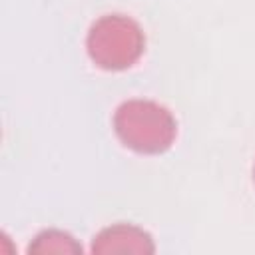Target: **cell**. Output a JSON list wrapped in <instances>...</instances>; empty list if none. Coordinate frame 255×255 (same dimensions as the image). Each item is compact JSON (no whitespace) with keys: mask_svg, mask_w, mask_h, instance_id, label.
Segmentation results:
<instances>
[{"mask_svg":"<svg viewBox=\"0 0 255 255\" xmlns=\"http://www.w3.org/2000/svg\"><path fill=\"white\" fill-rule=\"evenodd\" d=\"M114 129L122 143L139 153L165 151L177 133L175 118L157 102L133 98L118 106Z\"/></svg>","mask_w":255,"mask_h":255,"instance_id":"6da1fadb","label":"cell"},{"mask_svg":"<svg viewBox=\"0 0 255 255\" xmlns=\"http://www.w3.org/2000/svg\"><path fill=\"white\" fill-rule=\"evenodd\" d=\"M145 38L135 20L124 14L98 18L86 40L92 62L104 70H126L143 54Z\"/></svg>","mask_w":255,"mask_h":255,"instance_id":"7a4b0ae2","label":"cell"},{"mask_svg":"<svg viewBox=\"0 0 255 255\" xmlns=\"http://www.w3.org/2000/svg\"><path fill=\"white\" fill-rule=\"evenodd\" d=\"M92 251L98 255L110 253H153L155 245L147 231L131 223H116L102 229L94 241Z\"/></svg>","mask_w":255,"mask_h":255,"instance_id":"3957f363","label":"cell"},{"mask_svg":"<svg viewBox=\"0 0 255 255\" xmlns=\"http://www.w3.org/2000/svg\"><path fill=\"white\" fill-rule=\"evenodd\" d=\"M82 247L80 243L74 241L72 235L58 231V229H48L42 231L34 237V241L30 243L28 251L30 253H38V255H50V253H78Z\"/></svg>","mask_w":255,"mask_h":255,"instance_id":"277c9868","label":"cell"},{"mask_svg":"<svg viewBox=\"0 0 255 255\" xmlns=\"http://www.w3.org/2000/svg\"><path fill=\"white\" fill-rule=\"evenodd\" d=\"M253 173H255V169H253Z\"/></svg>","mask_w":255,"mask_h":255,"instance_id":"5b68a950","label":"cell"}]
</instances>
